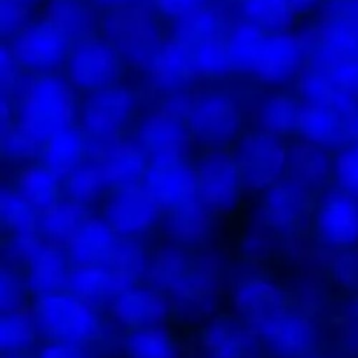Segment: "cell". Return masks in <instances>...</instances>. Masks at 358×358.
<instances>
[{
  "instance_id": "cell-48",
  "label": "cell",
  "mask_w": 358,
  "mask_h": 358,
  "mask_svg": "<svg viewBox=\"0 0 358 358\" xmlns=\"http://www.w3.org/2000/svg\"><path fill=\"white\" fill-rule=\"evenodd\" d=\"M24 303V289L14 269L3 268L0 273V308L2 313L21 311Z\"/></svg>"
},
{
  "instance_id": "cell-14",
  "label": "cell",
  "mask_w": 358,
  "mask_h": 358,
  "mask_svg": "<svg viewBox=\"0 0 358 358\" xmlns=\"http://www.w3.org/2000/svg\"><path fill=\"white\" fill-rule=\"evenodd\" d=\"M250 327L273 352L282 357H306L315 345L313 324L304 315L287 310L285 306L252 322Z\"/></svg>"
},
{
  "instance_id": "cell-57",
  "label": "cell",
  "mask_w": 358,
  "mask_h": 358,
  "mask_svg": "<svg viewBox=\"0 0 358 358\" xmlns=\"http://www.w3.org/2000/svg\"><path fill=\"white\" fill-rule=\"evenodd\" d=\"M301 358H317V357H308V355H306V357H301Z\"/></svg>"
},
{
  "instance_id": "cell-38",
  "label": "cell",
  "mask_w": 358,
  "mask_h": 358,
  "mask_svg": "<svg viewBox=\"0 0 358 358\" xmlns=\"http://www.w3.org/2000/svg\"><path fill=\"white\" fill-rule=\"evenodd\" d=\"M268 35V30L257 27L252 21H241L236 23L229 30L227 37V44H229L231 58H233L234 70L240 72H252L255 59H257L259 51H261L264 38Z\"/></svg>"
},
{
  "instance_id": "cell-24",
  "label": "cell",
  "mask_w": 358,
  "mask_h": 358,
  "mask_svg": "<svg viewBox=\"0 0 358 358\" xmlns=\"http://www.w3.org/2000/svg\"><path fill=\"white\" fill-rule=\"evenodd\" d=\"M24 268L28 289L37 294V297L69 289L72 266L69 254H63L59 247L44 243Z\"/></svg>"
},
{
  "instance_id": "cell-40",
  "label": "cell",
  "mask_w": 358,
  "mask_h": 358,
  "mask_svg": "<svg viewBox=\"0 0 358 358\" xmlns=\"http://www.w3.org/2000/svg\"><path fill=\"white\" fill-rule=\"evenodd\" d=\"M63 189L66 192V198L86 206L100 198L101 192L108 189V185L96 161L87 159L65 178Z\"/></svg>"
},
{
  "instance_id": "cell-12",
  "label": "cell",
  "mask_w": 358,
  "mask_h": 358,
  "mask_svg": "<svg viewBox=\"0 0 358 358\" xmlns=\"http://www.w3.org/2000/svg\"><path fill=\"white\" fill-rule=\"evenodd\" d=\"M161 212L163 210L143 185L112 191L103 205V219L124 240L147 233L157 222Z\"/></svg>"
},
{
  "instance_id": "cell-44",
  "label": "cell",
  "mask_w": 358,
  "mask_h": 358,
  "mask_svg": "<svg viewBox=\"0 0 358 358\" xmlns=\"http://www.w3.org/2000/svg\"><path fill=\"white\" fill-rule=\"evenodd\" d=\"M297 91L303 100V105H322V107H334L339 87L318 70L306 66L297 79Z\"/></svg>"
},
{
  "instance_id": "cell-29",
  "label": "cell",
  "mask_w": 358,
  "mask_h": 358,
  "mask_svg": "<svg viewBox=\"0 0 358 358\" xmlns=\"http://www.w3.org/2000/svg\"><path fill=\"white\" fill-rule=\"evenodd\" d=\"M233 299L238 313L243 315L250 324L285 306L282 292L269 280L261 276L241 280L234 289Z\"/></svg>"
},
{
  "instance_id": "cell-7",
  "label": "cell",
  "mask_w": 358,
  "mask_h": 358,
  "mask_svg": "<svg viewBox=\"0 0 358 358\" xmlns=\"http://www.w3.org/2000/svg\"><path fill=\"white\" fill-rule=\"evenodd\" d=\"M121 55L107 38L86 37L77 41L66 59V80L76 91H96L117 84Z\"/></svg>"
},
{
  "instance_id": "cell-25",
  "label": "cell",
  "mask_w": 358,
  "mask_h": 358,
  "mask_svg": "<svg viewBox=\"0 0 358 358\" xmlns=\"http://www.w3.org/2000/svg\"><path fill=\"white\" fill-rule=\"evenodd\" d=\"M287 170L290 178L308 191L327 184L331 175H334V161L331 159L325 147L301 140L289 147Z\"/></svg>"
},
{
  "instance_id": "cell-51",
  "label": "cell",
  "mask_w": 358,
  "mask_h": 358,
  "mask_svg": "<svg viewBox=\"0 0 358 358\" xmlns=\"http://www.w3.org/2000/svg\"><path fill=\"white\" fill-rule=\"evenodd\" d=\"M154 3L163 14L178 20L191 10L205 6L206 0H154Z\"/></svg>"
},
{
  "instance_id": "cell-36",
  "label": "cell",
  "mask_w": 358,
  "mask_h": 358,
  "mask_svg": "<svg viewBox=\"0 0 358 358\" xmlns=\"http://www.w3.org/2000/svg\"><path fill=\"white\" fill-rule=\"evenodd\" d=\"M0 219L9 236L38 233L41 213L21 196L16 185H3L0 192Z\"/></svg>"
},
{
  "instance_id": "cell-8",
  "label": "cell",
  "mask_w": 358,
  "mask_h": 358,
  "mask_svg": "<svg viewBox=\"0 0 358 358\" xmlns=\"http://www.w3.org/2000/svg\"><path fill=\"white\" fill-rule=\"evenodd\" d=\"M234 156L240 163L245 185L257 191H266L282 180L289 166V147L285 142L259 129L240 136Z\"/></svg>"
},
{
  "instance_id": "cell-39",
  "label": "cell",
  "mask_w": 358,
  "mask_h": 358,
  "mask_svg": "<svg viewBox=\"0 0 358 358\" xmlns=\"http://www.w3.org/2000/svg\"><path fill=\"white\" fill-rule=\"evenodd\" d=\"M192 65L194 76L205 79H220L229 76L234 70L233 58H231L227 37L219 35L192 48Z\"/></svg>"
},
{
  "instance_id": "cell-22",
  "label": "cell",
  "mask_w": 358,
  "mask_h": 358,
  "mask_svg": "<svg viewBox=\"0 0 358 358\" xmlns=\"http://www.w3.org/2000/svg\"><path fill=\"white\" fill-rule=\"evenodd\" d=\"M135 282L129 275L110 266L72 264L69 290L93 304L101 299H115L135 287Z\"/></svg>"
},
{
  "instance_id": "cell-9",
  "label": "cell",
  "mask_w": 358,
  "mask_h": 358,
  "mask_svg": "<svg viewBox=\"0 0 358 358\" xmlns=\"http://www.w3.org/2000/svg\"><path fill=\"white\" fill-rule=\"evenodd\" d=\"M187 126L194 140L206 143L210 149H217L240 140L243 115L233 96L212 91L196 98L187 117Z\"/></svg>"
},
{
  "instance_id": "cell-33",
  "label": "cell",
  "mask_w": 358,
  "mask_h": 358,
  "mask_svg": "<svg viewBox=\"0 0 358 358\" xmlns=\"http://www.w3.org/2000/svg\"><path fill=\"white\" fill-rule=\"evenodd\" d=\"M201 346L208 358H250L252 355L247 332L226 320H215L203 329Z\"/></svg>"
},
{
  "instance_id": "cell-13",
  "label": "cell",
  "mask_w": 358,
  "mask_h": 358,
  "mask_svg": "<svg viewBox=\"0 0 358 358\" xmlns=\"http://www.w3.org/2000/svg\"><path fill=\"white\" fill-rule=\"evenodd\" d=\"M91 159L103 173L108 189L138 187L143 184L150 163L138 143L115 138L112 142H91Z\"/></svg>"
},
{
  "instance_id": "cell-47",
  "label": "cell",
  "mask_w": 358,
  "mask_h": 358,
  "mask_svg": "<svg viewBox=\"0 0 358 358\" xmlns=\"http://www.w3.org/2000/svg\"><path fill=\"white\" fill-rule=\"evenodd\" d=\"M334 175L350 194H358V143L346 147L334 159Z\"/></svg>"
},
{
  "instance_id": "cell-19",
  "label": "cell",
  "mask_w": 358,
  "mask_h": 358,
  "mask_svg": "<svg viewBox=\"0 0 358 358\" xmlns=\"http://www.w3.org/2000/svg\"><path fill=\"white\" fill-rule=\"evenodd\" d=\"M170 301L161 290L131 287L112 299L110 313L117 324L129 331L145 327H159L170 317Z\"/></svg>"
},
{
  "instance_id": "cell-21",
  "label": "cell",
  "mask_w": 358,
  "mask_h": 358,
  "mask_svg": "<svg viewBox=\"0 0 358 358\" xmlns=\"http://www.w3.org/2000/svg\"><path fill=\"white\" fill-rule=\"evenodd\" d=\"M90 156V138L79 128V124L66 126L44 140L41 154H38L41 163L63 182L80 164L86 163Z\"/></svg>"
},
{
  "instance_id": "cell-54",
  "label": "cell",
  "mask_w": 358,
  "mask_h": 358,
  "mask_svg": "<svg viewBox=\"0 0 358 358\" xmlns=\"http://www.w3.org/2000/svg\"><path fill=\"white\" fill-rule=\"evenodd\" d=\"M287 2H289L290 6L294 7V10H296V13H299V10H303V9H306V7H310L311 3L315 2V0H287Z\"/></svg>"
},
{
  "instance_id": "cell-11",
  "label": "cell",
  "mask_w": 358,
  "mask_h": 358,
  "mask_svg": "<svg viewBox=\"0 0 358 358\" xmlns=\"http://www.w3.org/2000/svg\"><path fill=\"white\" fill-rule=\"evenodd\" d=\"M10 49L21 69L38 76L51 73L56 66L66 63L72 45L70 38L42 20L28 24L16 37H13Z\"/></svg>"
},
{
  "instance_id": "cell-52",
  "label": "cell",
  "mask_w": 358,
  "mask_h": 358,
  "mask_svg": "<svg viewBox=\"0 0 358 358\" xmlns=\"http://www.w3.org/2000/svg\"><path fill=\"white\" fill-rule=\"evenodd\" d=\"M37 358H86L80 352V346L69 345V343L51 341L48 346L38 352Z\"/></svg>"
},
{
  "instance_id": "cell-1",
  "label": "cell",
  "mask_w": 358,
  "mask_h": 358,
  "mask_svg": "<svg viewBox=\"0 0 358 358\" xmlns=\"http://www.w3.org/2000/svg\"><path fill=\"white\" fill-rule=\"evenodd\" d=\"M14 100L16 121L41 142L73 124L79 112L72 84L55 73L31 76Z\"/></svg>"
},
{
  "instance_id": "cell-53",
  "label": "cell",
  "mask_w": 358,
  "mask_h": 358,
  "mask_svg": "<svg viewBox=\"0 0 358 358\" xmlns=\"http://www.w3.org/2000/svg\"><path fill=\"white\" fill-rule=\"evenodd\" d=\"M346 128H348V136H352L358 143V110L346 119Z\"/></svg>"
},
{
  "instance_id": "cell-46",
  "label": "cell",
  "mask_w": 358,
  "mask_h": 358,
  "mask_svg": "<svg viewBox=\"0 0 358 358\" xmlns=\"http://www.w3.org/2000/svg\"><path fill=\"white\" fill-rule=\"evenodd\" d=\"M30 17L28 0H0V30L3 35L16 37Z\"/></svg>"
},
{
  "instance_id": "cell-31",
  "label": "cell",
  "mask_w": 358,
  "mask_h": 358,
  "mask_svg": "<svg viewBox=\"0 0 358 358\" xmlns=\"http://www.w3.org/2000/svg\"><path fill=\"white\" fill-rule=\"evenodd\" d=\"M44 21L76 42L91 37L96 24L94 13L80 0H49L44 7Z\"/></svg>"
},
{
  "instance_id": "cell-58",
  "label": "cell",
  "mask_w": 358,
  "mask_h": 358,
  "mask_svg": "<svg viewBox=\"0 0 358 358\" xmlns=\"http://www.w3.org/2000/svg\"><path fill=\"white\" fill-rule=\"evenodd\" d=\"M28 2H31V0H28Z\"/></svg>"
},
{
  "instance_id": "cell-56",
  "label": "cell",
  "mask_w": 358,
  "mask_h": 358,
  "mask_svg": "<svg viewBox=\"0 0 358 358\" xmlns=\"http://www.w3.org/2000/svg\"><path fill=\"white\" fill-rule=\"evenodd\" d=\"M3 358H24V357L21 355V353H6Z\"/></svg>"
},
{
  "instance_id": "cell-35",
  "label": "cell",
  "mask_w": 358,
  "mask_h": 358,
  "mask_svg": "<svg viewBox=\"0 0 358 358\" xmlns=\"http://www.w3.org/2000/svg\"><path fill=\"white\" fill-rule=\"evenodd\" d=\"M224 20L226 17H224L222 10L217 9L215 6L205 3L185 16L175 20L173 38L184 42L189 48H194L208 38L222 35Z\"/></svg>"
},
{
  "instance_id": "cell-45",
  "label": "cell",
  "mask_w": 358,
  "mask_h": 358,
  "mask_svg": "<svg viewBox=\"0 0 358 358\" xmlns=\"http://www.w3.org/2000/svg\"><path fill=\"white\" fill-rule=\"evenodd\" d=\"M149 264L150 261L147 259L142 247L133 243L131 240L121 238V243H119L117 252H115L110 268L119 269V271L126 273V275L131 276L133 280H136L142 275H149Z\"/></svg>"
},
{
  "instance_id": "cell-3",
  "label": "cell",
  "mask_w": 358,
  "mask_h": 358,
  "mask_svg": "<svg viewBox=\"0 0 358 358\" xmlns=\"http://www.w3.org/2000/svg\"><path fill=\"white\" fill-rule=\"evenodd\" d=\"M103 28L107 41L117 49L121 58L142 69H149L163 44L152 10L145 6L128 3L115 7L105 20Z\"/></svg>"
},
{
  "instance_id": "cell-41",
  "label": "cell",
  "mask_w": 358,
  "mask_h": 358,
  "mask_svg": "<svg viewBox=\"0 0 358 358\" xmlns=\"http://www.w3.org/2000/svg\"><path fill=\"white\" fill-rule=\"evenodd\" d=\"M243 10L248 21L273 31H285L297 14L287 0H243Z\"/></svg>"
},
{
  "instance_id": "cell-50",
  "label": "cell",
  "mask_w": 358,
  "mask_h": 358,
  "mask_svg": "<svg viewBox=\"0 0 358 358\" xmlns=\"http://www.w3.org/2000/svg\"><path fill=\"white\" fill-rule=\"evenodd\" d=\"M196 94H191L189 91L185 90H178L173 91V93H168L164 96L163 103H161V110L168 112L170 115L173 117L182 119V121L187 122L189 114H191L192 107H194V101H196Z\"/></svg>"
},
{
  "instance_id": "cell-30",
  "label": "cell",
  "mask_w": 358,
  "mask_h": 358,
  "mask_svg": "<svg viewBox=\"0 0 358 358\" xmlns=\"http://www.w3.org/2000/svg\"><path fill=\"white\" fill-rule=\"evenodd\" d=\"M86 206L69 198H63L48 212L41 213L38 233L44 238L45 243L66 248V245L70 243V240L77 233L80 224L86 220Z\"/></svg>"
},
{
  "instance_id": "cell-16",
  "label": "cell",
  "mask_w": 358,
  "mask_h": 358,
  "mask_svg": "<svg viewBox=\"0 0 358 358\" xmlns=\"http://www.w3.org/2000/svg\"><path fill=\"white\" fill-rule=\"evenodd\" d=\"M142 185L168 213L199 199L198 171L187 161L150 164Z\"/></svg>"
},
{
  "instance_id": "cell-23",
  "label": "cell",
  "mask_w": 358,
  "mask_h": 358,
  "mask_svg": "<svg viewBox=\"0 0 358 358\" xmlns=\"http://www.w3.org/2000/svg\"><path fill=\"white\" fill-rule=\"evenodd\" d=\"M149 77L154 87L164 93L184 90L187 80L194 76L192 48L171 37L157 49L152 63L149 65Z\"/></svg>"
},
{
  "instance_id": "cell-10",
  "label": "cell",
  "mask_w": 358,
  "mask_h": 358,
  "mask_svg": "<svg viewBox=\"0 0 358 358\" xmlns=\"http://www.w3.org/2000/svg\"><path fill=\"white\" fill-rule=\"evenodd\" d=\"M192 142L194 136L187 122L173 117L161 108L145 115L136 133V143L150 164L187 161Z\"/></svg>"
},
{
  "instance_id": "cell-18",
  "label": "cell",
  "mask_w": 358,
  "mask_h": 358,
  "mask_svg": "<svg viewBox=\"0 0 358 358\" xmlns=\"http://www.w3.org/2000/svg\"><path fill=\"white\" fill-rule=\"evenodd\" d=\"M308 191L292 178H282L268 187L261 199V222L276 233L294 231L304 219Z\"/></svg>"
},
{
  "instance_id": "cell-5",
  "label": "cell",
  "mask_w": 358,
  "mask_h": 358,
  "mask_svg": "<svg viewBox=\"0 0 358 358\" xmlns=\"http://www.w3.org/2000/svg\"><path fill=\"white\" fill-rule=\"evenodd\" d=\"M136 107L138 96L135 91L114 84L87 94L77 112L79 128L91 142H112L131 121Z\"/></svg>"
},
{
  "instance_id": "cell-37",
  "label": "cell",
  "mask_w": 358,
  "mask_h": 358,
  "mask_svg": "<svg viewBox=\"0 0 358 358\" xmlns=\"http://www.w3.org/2000/svg\"><path fill=\"white\" fill-rule=\"evenodd\" d=\"M128 358H178L177 339L163 325L129 331L124 341Z\"/></svg>"
},
{
  "instance_id": "cell-15",
  "label": "cell",
  "mask_w": 358,
  "mask_h": 358,
  "mask_svg": "<svg viewBox=\"0 0 358 358\" xmlns=\"http://www.w3.org/2000/svg\"><path fill=\"white\" fill-rule=\"evenodd\" d=\"M306 42L287 31H268L250 76L266 84H282L303 72Z\"/></svg>"
},
{
  "instance_id": "cell-28",
  "label": "cell",
  "mask_w": 358,
  "mask_h": 358,
  "mask_svg": "<svg viewBox=\"0 0 358 358\" xmlns=\"http://www.w3.org/2000/svg\"><path fill=\"white\" fill-rule=\"evenodd\" d=\"M14 185L38 213L48 212L63 199V180H59L42 163L24 164L17 173Z\"/></svg>"
},
{
  "instance_id": "cell-4",
  "label": "cell",
  "mask_w": 358,
  "mask_h": 358,
  "mask_svg": "<svg viewBox=\"0 0 358 358\" xmlns=\"http://www.w3.org/2000/svg\"><path fill=\"white\" fill-rule=\"evenodd\" d=\"M149 276L161 292L185 303H199L213 290V273L192 264L177 245H164L150 257Z\"/></svg>"
},
{
  "instance_id": "cell-20",
  "label": "cell",
  "mask_w": 358,
  "mask_h": 358,
  "mask_svg": "<svg viewBox=\"0 0 358 358\" xmlns=\"http://www.w3.org/2000/svg\"><path fill=\"white\" fill-rule=\"evenodd\" d=\"M121 238L114 233L107 220L87 215L77 233L66 245V254L73 264L110 266Z\"/></svg>"
},
{
  "instance_id": "cell-55",
  "label": "cell",
  "mask_w": 358,
  "mask_h": 358,
  "mask_svg": "<svg viewBox=\"0 0 358 358\" xmlns=\"http://www.w3.org/2000/svg\"><path fill=\"white\" fill-rule=\"evenodd\" d=\"M100 3H103V6H108L112 7V9H115V7H121V6H128L131 0H98Z\"/></svg>"
},
{
  "instance_id": "cell-49",
  "label": "cell",
  "mask_w": 358,
  "mask_h": 358,
  "mask_svg": "<svg viewBox=\"0 0 358 358\" xmlns=\"http://www.w3.org/2000/svg\"><path fill=\"white\" fill-rule=\"evenodd\" d=\"M21 65L17 63L10 45H3L0 51V86L2 94L10 98H16L17 91L21 87Z\"/></svg>"
},
{
  "instance_id": "cell-26",
  "label": "cell",
  "mask_w": 358,
  "mask_h": 358,
  "mask_svg": "<svg viewBox=\"0 0 358 358\" xmlns=\"http://www.w3.org/2000/svg\"><path fill=\"white\" fill-rule=\"evenodd\" d=\"M303 103L290 94L275 93L264 96L252 110L255 129L275 136H285L297 131Z\"/></svg>"
},
{
  "instance_id": "cell-42",
  "label": "cell",
  "mask_w": 358,
  "mask_h": 358,
  "mask_svg": "<svg viewBox=\"0 0 358 358\" xmlns=\"http://www.w3.org/2000/svg\"><path fill=\"white\" fill-rule=\"evenodd\" d=\"M0 147H2L3 161L9 163H27L41 154L42 142L37 136L31 135L28 129L17 121L2 126V136H0Z\"/></svg>"
},
{
  "instance_id": "cell-27",
  "label": "cell",
  "mask_w": 358,
  "mask_h": 358,
  "mask_svg": "<svg viewBox=\"0 0 358 358\" xmlns=\"http://www.w3.org/2000/svg\"><path fill=\"white\" fill-rule=\"evenodd\" d=\"M297 131L306 142L320 147L339 145L348 136L346 119L334 107L303 105Z\"/></svg>"
},
{
  "instance_id": "cell-2",
  "label": "cell",
  "mask_w": 358,
  "mask_h": 358,
  "mask_svg": "<svg viewBox=\"0 0 358 358\" xmlns=\"http://www.w3.org/2000/svg\"><path fill=\"white\" fill-rule=\"evenodd\" d=\"M34 318L51 341L83 346L94 341L101 332L100 317L93 304L69 289L38 296Z\"/></svg>"
},
{
  "instance_id": "cell-43",
  "label": "cell",
  "mask_w": 358,
  "mask_h": 358,
  "mask_svg": "<svg viewBox=\"0 0 358 358\" xmlns=\"http://www.w3.org/2000/svg\"><path fill=\"white\" fill-rule=\"evenodd\" d=\"M37 338V324L23 311L3 313L0 320V345L3 353H21Z\"/></svg>"
},
{
  "instance_id": "cell-34",
  "label": "cell",
  "mask_w": 358,
  "mask_h": 358,
  "mask_svg": "<svg viewBox=\"0 0 358 358\" xmlns=\"http://www.w3.org/2000/svg\"><path fill=\"white\" fill-rule=\"evenodd\" d=\"M212 217V210L201 199H196L168 213L166 231L177 243H199L210 234Z\"/></svg>"
},
{
  "instance_id": "cell-17",
  "label": "cell",
  "mask_w": 358,
  "mask_h": 358,
  "mask_svg": "<svg viewBox=\"0 0 358 358\" xmlns=\"http://www.w3.org/2000/svg\"><path fill=\"white\" fill-rule=\"evenodd\" d=\"M315 229L325 245L348 248L358 241V201L348 191L322 196L315 212Z\"/></svg>"
},
{
  "instance_id": "cell-32",
  "label": "cell",
  "mask_w": 358,
  "mask_h": 358,
  "mask_svg": "<svg viewBox=\"0 0 358 358\" xmlns=\"http://www.w3.org/2000/svg\"><path fill=\"white\" fill-rule=\"evenodd\" d=\"M308 66L327 76L339 90L358 93V52H341L317 44L308 55Z\"/></svg>"
},
{
  "instance_id": "cell-6",
  "label": "cell",
  "mask_w": 358,
  "mask_h": 358,
  "mask_svg": "<svg viewBox=\"0 0 358 358\" xmlns=\"http://www.w3.org/2000/svg\"><path fill=\"white\" fill-rule=\"evenodd\" d=\"M198 196L213 213H227L238 206L245 185L234 152L226 147L208 149L196 164Z\"/></svg>"
}]
</instances>
